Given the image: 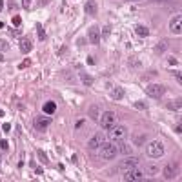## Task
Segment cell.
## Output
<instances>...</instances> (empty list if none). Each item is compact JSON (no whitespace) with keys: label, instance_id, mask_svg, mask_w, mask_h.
Returning <instances> with one entry per match:
<instances>
[{"label":"cell","instance_id":"2","mask_svg":"<svg viewBox=\"0 0 182 182\" xmlns=\"http://www.w3.org/2000/svg\"><path fill=\"white\" fill-rule=\"evenodd\" d=\"M98 122H100V126H102L104 129H109V128H113V126L117 124V115H115L113 111H104V113H100Z\"/></svg>","mask_w":182,"mask_h":182},{"label":"cell","instance_id":"7","mask_svg":"<svg viewBox=\"0 0 182 182\" xmlns=\"http://www.w3.org/2000/svg\"><path fill=\"white\" fill-rule=\"evenodd\" d=\"M146 93H148L149 97H153V98H160V97L166 93V88H164L162 84H151V86L146 88Z\"/></svg>","mask_w":182,"mask_h":182},{"label":"cell","instance_id":"23","mask_svg":"<svg viewBox=\"0 0 182 182\" xmlns=\"http://www.w3.org/2000/svg\"><path fill=\"white\" fill-rule=\"evenodd\" d=\"M2 129H4V133H9V129H11V124H7V122H5V124L2 126Z\"/></svg>","mask_w":182,"mask_h":182},{"label":"cell","instance_id":"19","mask_svg":"<svg viewBox=\"0 0 182 182\" xmlns=\"http://www.w3.org/2000/svg\"><path fill=\"white\" fill-rule=\"evenodd\" d=\"M117 146H118V153H131V146H129V144L120 142V144H117Z\"/></svg>","mask_w":182,"mask_h":182},{"label":"cell","instance_id":"11","mask_svg":"<svg viewBox=\"0 0 182 182\" xmlns=\"http://www.w3.org/2000/svg\"><path fill=\"white\" fill-rule=\"evenodd\" d=\"M84 11H86V15L95 16V15H97V11H98L97 2H95V0H86V4H84Z\"/></svg>","mask_w":182,"mask_h":182},{"label":"cell","instance_id":"28","mask_svg":"<svg viewBox=\"0 0 182 182\" xmlns=\"http://www.w3.org/2000/svg\"><path fill=\"white\" fill-rule=\"evenodd\" d=\"M128 2H139V0H128Z\"/></svg>","mask_w":182,"mask_h":182},{"label":"cell","instance_id":"14","mask_svg":"<svg viewBox=\"0 0 182 182\" xmlns=\"http://www.w3.org/2000/svg\"><path fill=\"white\" fill-rule=\"evenodd\" d=\"M31 47H33V46H31V42H29L27 38H22V40H20V51H22V53H29Z\"/></svg>","mask_w":182,"mask_h":182},{"label":"cell","instance_id":"10","mask_svg":"<svg viewBox=\"0 0 182 182\" xmlns=\"http://www.w3.org/2000/svg\"><path fill=\"white\" fill-rule=\"evenodd\" d=\"M137 164H139V159L137 157H128V159H124L122 162H120V166H118V170H129V168H137Z\"/></svg>","mask_w":182,"mask_h":182},{"label":"cell","instance_id":"4","mask_svg":"<svg viewBox=\"0 0 182 182\" xmlns=\"http://www.w3.org/2000/svg\"><path fill=\"white\" fill-rule=\"evenodd\" d=\"M126 135H128V129H126L124 126H117V124H115L113 128H109V135H108V137H109L113 142H118V140H122Z\"/></svg>","mask_w":182,"mask_h":182},{"label":"cell","instance_id":"16","mask_svg":"<svg viewBox=\"0 0 182 182\" xmlns=\"http://www.w3.org/2000/svg\"><path fill=\"white\" fill-rule=\"evenodd\" d=\"M135 33H137L139 36H148V35H149V29H148L146 26H137V27H135Z\"/></svg>","mask_w":182,"mask_h":182},{"label":"cell","instance_id":"18","mask_svg":"<svg viewBox=\"0 0 182 182\" xmlns=\"http://www.w3.org/2000/svg\"><path fill=\"white\" fill-rule=\"evenodd\" d=\"M111 97H113L115 100H118V98H122V97H124V89H122V88H115V89L111 91Z\"/></svg>","mask_w":182,"mask_h":182},{"label":"cell","instance_id":"20","mask_svg":"<svg viewBox=\"0 0 182 182\" xmlns=\"http://www.w3.org/2000/svg\"><path fill=\"white\" fill-rule=\"evenodd\" d=\"M80 78H82V82H84L86 86H91V84H93V78H91L89 75H86V73H80Z\"/></svg>","mask_w":182,"mask_h":182},{"label":"cell","instance_id":"26","mask_svg":"<svg viewBox=\"0 0 182 182\" xmlns=\"http://www.w3.org/2000/svg\"><path fill=\"white\" fill-rule=\"evenodd\" d=\"M38 155H40V159H42V160H44V162H47V157H46V155H44V153H42V151H38Z\"/></svg>","mask_w":182,"mask_h":182},{"label":"cell","instance_id":"3","mask_svg":"<svg viewBox=\"0 0 182 182\" xmlns=\"http://www.w3.org/2000/svg\"><path fill=\"white\" fill-rule=\"evenodd\" d=\"M124 180L128 182H139V180H144V171L142 170H137V168H129L124 171Z\"/></svg>","mask_w":182,"mask_h":182},{"label":"cell","instance_id":"9","mask_svg":"<svg viewBox=\"0 0 182 182\" xmlns=\"http://www.w3.org/2000/svg\"><path fill=\"white\" fill-rule=\"evenodd\" d=\"M102 142H104V135H102V133H97L93 139H89V142H88V148H89L91 151H95V149H98V148L102 146Z\"/></svg>","mask_w":182,"mask_h":182},{"label":"cell","instance_id":"6","mask_svg":"<svg viewBox=\"0 0 182 182\" xmlns=\"http://www.w3.org/2000/svg\"><path fill=\"white\" fill-rule=\"evenodd\" d=\"M179 168H180L179 162H170V164L164 168V171H162L164 179H166V180H173V179L177 177V173H179Z\"/></svg>","mask_w":182,"mask_h":182},{"label":"cell","instance_id":"12","mask_svg":"<svg viewBox=\"0 0 182 182\" xmlns=\"http://www.w3.org/2000/svg\"><path fill=\"white\" fill-rule=\"evenodd\" d=\"M47 126H49V117H36L35 118V128L38 131H44Z\"/></svg>","mask_w":182,"mask_h":182},{"label":"cell","instance_id":"22","mask_svg":"<svg viewBox=\"0 0 182 182\" xmlns=\"http://www.w3.org/2000/svg\"><path fill=\"white\" fill-rule=\"evenodd\" d=\"M36 29H38V38H40V40H42V38H44V36H46V33H44V29H42V26H40V24H38V26H36Z\"/></svg>","mask_w":182,"mask_h":182},{"label":"cell","instance_id":"25","mask_svg":"<svg viewBox=\"0 0 182 182\" xmlns=\"http://www.w3.org/2000/svg\"><path fill=\"white\" fill-rule=\"evenodd\" d=\"M0 47H2V49H7V42H5V40H0Z\"/></svg>","mask_w":182,"mask_h":182},{"label":"cell","instance_id":"13","mask_svg":"<svg viewBox=\"0 0 182 182\" xmlns=\"http://www.w3.org/2000/svg\"><path fill=\"white\" fill-rule=\"evenodd\" d=\"M170 31L173 35H180V15H177L171 22H170Z\"/></svg>","mask_w":182,"mask_h":182},{"label":"cell","instance_id":"24","mask_svg":"<svg viewBox=\"0 0 182 182\" xmlns=\"http://www.w3.org/2000/svg\"><path fill=\"white\" fill-rule=\"evenodd\" d=\"M0 148H2V149H7V148H9L7 140H0Z\"/></svg>","mask_w":182,"mask_h":182},{"label":"cell","instance_id":"29","mask_svg":"<svg viewBox=\"0 0 182 182\" xmlns=\"http://www.w3.org/2000/svg\"><path fill=\"white\" fill-rule=\"evenodd\" d=\"M157 2H166V0H157Z\"/></svg>","mask_w":182,"mask_h":182},{"label":"cell","instance_id":"17","mask_svg":"<svg viewBox=\"0 0 182 182\" xmlns=\"http://www.w3.org/2000/svg\"><path fill=\"white\" fill-rule=\"evenodd\" d=\"M89 117H91L93 120H98V117H100L98 106H91V108H89Z\"/></svg>","mask_w":182,"mask_h":182},{"label":"cell","instance_id":"21","mask_svg":"<svg viewBox=\"0 0 182 182\" xmlns=\"http://www.w3.org/2000/svg\"><path fill=\"white\" fill-rule=\"evenodd\" d=\"M20 24H22V18H20L18 15H15V16H13V26H16V27H18Z\"/></svg>","mask_w":182,"mask_h":182},{"label":"cell","instance_id":"8","mask_svg":"<svg viewBox=\"0 0 182 182\" xmlns=\"http://www.w3.org/2000/svg\"><path fill=\"white\" fill-rule=\"evenodd\" d=\"M88 38H89L91 44L98 46V44H100V29H98L97 26H91V27L88 29Z\"/></svg>","mask_w":182,"mask_h":182},{"label":"cell","instance_id":"1","mask_svg":"<svg viewBox=\"0 0 182 182\" xmlns=\"http://www.w3.org/2000/svg\"><path fill=\"white\" fill-rule=\"evenodd\" d=\"M98 149H100V157L106 159V160H111V159H115V157L118 155V146L113 144V142H106V140H104Z\"/></svg>","mask_w":182,"mask_h":182},{"label":"cell","instance_id":"15","mask_svg":"<svg viewBox=\"0 0 182 182\" xmlns=\"http://www.w3.org/2000/svg\"><path fill=\"white\" fill-rule=\"evenodd\" d=\"M55 109H57V104H55V102H46V104H44V113L53 115V113H55Z\"/></svg>","mask_w":182,"mask_h":182},{"label":"cell","instance_id":"5","mask_svg":"<svg viewBox=\"0 0 182 182\" xmlns=\"http://www.w3.org/2000/svg\"><path fill=\"white\" fill-rule=\"evenodd\" d=\"M162 153H164V144H162L160 140H153V142L148 146V155L153 157V159L162 157Z\"/></svg>","mask_w":182,"mask_h":182},{"label":"cell","instance_id":"27","mask_svg":"<svg viewBox=\"0 0 182 182\" xmlns=\"http://www.w3.org/2000/svg\"><path fill=\"white\" fill-rule=\"evenodd\" d=\"M29 4H31V0H24V4H22V5H24V7L27 9V7H29Z\"/></svg>","mask_w":182,"mask_h":182}]
</instances>
